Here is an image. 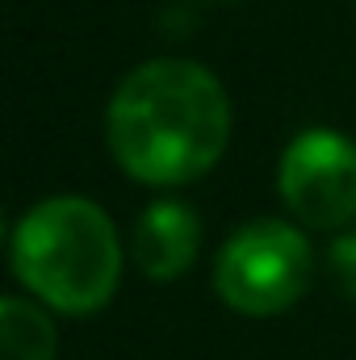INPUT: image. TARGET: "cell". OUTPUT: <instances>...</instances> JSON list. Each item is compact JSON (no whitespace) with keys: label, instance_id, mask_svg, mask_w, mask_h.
I'll return each instance as SVG.
<instances>
[{"label":"cell","instance_id":"obj_6","mask_svg":"<svg viewBox=\"0 0 356 360\" xmlns=\"http://www.w3.org/2000/svg\"><path fill=\"white\" fill-rule=\"evenodd\" d=\"M0 360H55V327L51 319L21 302L4 297L0 302Z\"/></svg>","mask_w":356,"mask_h":360},{"label":"cell","instance_id":"obj_7","mask_svg":"<svg viewBox=\"0 0 356 360\" xmlns=\"http://www.w3.org/2000/svg\"><path fill=\"white\" fill-rule=\"evenodd\" d=\"M331 272H336L340 289L356 302V231L340 235V239L331 243Z\"/></svg>","mask_w":356,"mask_h":360},{"label":"cell","instance_id":"obj_4","mask_svg":"<svg viewBox=\"0 0 356 360\" xmlns=\"http://www.w3.org/2000/svg\"><path fill=\"white\" fill-rule=\"evenodd\" d=\"M281 197L306 226H348L356 218V143L336 130L298 134L281 160Z\"/></svg>","mask_w":356,"mask_h":360},{"label":"cell","instance_id":"obj_2","mask_svg":"<svg viewBox=\"0 0 356 360\" xmlns=\"http://www.w3.org/2000/svg\"><path fill=\"white\" fill-rule=\"evenodd\" d=\"M13 272L63 314L101 310L122 276V248L109 214L84 197H51L13 231Z\"/></svg>","mask_w":356,"mask_h":360},{"label":"cell","instance_id":"obj_5","mask_svg":"<svg viewBox=\"0 0 356 360\" xmlns=\"http://www.w3.org/2000/svg\"><path fill=\"white\" fill-rule=\"evenodd\" d=\"M197 239H201V222L189 205L155 201L143 210L134 226V264L151 281H177L197 256Z\"/></svg>","mask_w":356,"mask_h":360},{"label":"cell","instance_id":"obj_8","mask_svg":"<svg viewBox=\"0 0 356 360\" xmlns=\"http://www.w3.org/2000/svg\"><path fill=\"white\" fill-rule=\"evenodd\" d=\"M222 4H227V0H222Z\"/></svg>","mask_w":356,"mask_h":360},{"label":"cell","instance_id":"obj_3","mask_svg":"<svg viewBox=\"0 0 356 360\" xmlns=\"http://www.w3.org/2000/svg\"><path fill=\"white\" fill-rule=\"evenodd\" d=\"M310 272L314 256L302 231H293L289 222L260 218L227 239L214 264V285L231 310L268 319L289 310L310 289Z\"/></svg>","mask_w":356,"mask_h":360},{"label":"cell","instance_id":"obj_1","mask_svg":"<svg viewBox=\"0 0 356 360\" xmlns=\"http://www.w3.org/2000/svg\"><path fill=\"white\" fill-rule=\"evenodd\" d=\"M109 151L143 184L205 176L231 143V101L189 59H151L122 80L105 113Z\"/></svg>","mask_w":356,"mask_h":360}]
</instances>
